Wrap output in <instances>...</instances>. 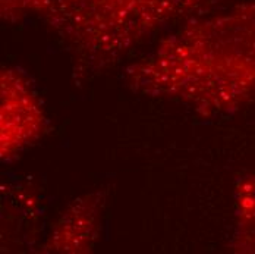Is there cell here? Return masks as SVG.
<instances>
[{"label": "cell", "mask_w": 255, "mask_h": 254, "mask_svg": "<svg viewBox=\"0 0 255 254\" xmlns=\"http://www.w3.org/2000/svg\"><path fill=\"white\" fill-rule=\"evenodd\" d=\"M125 81L139 96L203 116L238 109L255 93V0L179 28L128 66Z\"/></svg>", "instance_id": "6da1fadb"}, {"label": "cell", "mask_w": 255, "mask_h": 254, "mask_svg": "<svg viewBox=\"0 0 255 254\" xmlns=\"http://www.w3.org/2000/svg\"><path fill=\"white\" fill-rule=\"evenodd\" d=\"M210 0H62L46 18L68 51L72 78L90 81L133 47L189 18Z\"/></svg>", "instance_id": "7a4b0ae2"}, {"label": "cell", "mask_w": 255, "mask_h": 254, "mask_svg": "<svg viewBox=\"0 0 255 254\" xmlns=\"http://www.w3.org/2000/svg\"><path fill=\"white\" fill-rule=\"evenodd\" d=\"M0 100V157L7 160L43 137L47 118L38 93L21 68H1Z\"/></svg>", "instance_id": "3957f363"}, {"label": "cell", "mask_w": 255, "mask_h": 254, "mask_svg": "<svg viewBox=\"0 0 255 254\" xmlns=\"http://www.w3.org/2000/svg\"><path fill=\"white\" fill-rule=\"evenodd\" d=\"M106 202L103 191L78 197L51 229L44 253H88L99 238L102 212Z\"/></svg>", "instance_id": "277c9868"}, {"label": "cell", "mask_w": 255, "mask_h": 254, "mask_svg": "<svg viewBox=\"0 0 255 254\" xmlns=\"http://www.w3.org/2000/svg\"><path fill=\"white\" fill-rule=\"evenodd\" d=\"M235 232L230 247L236 253H255V177H244L235 190Z\"/></svg>", "instance_id": "5b68a950"}, {"label": "cell", "mask_w": 255, "mask_h": 254, "mask_svg": "<svg viewBox=\"0 0 255 254\" xmlns=\"http://www.w3.org/2000/svg\"><path fill=\"white\" fill-rule=\"evenodd\" d=\"M62 0H0V18L6 24H16L32 15L47 18Z\"/></svg>", "instance_id": "8992f818"}]
</instances>
